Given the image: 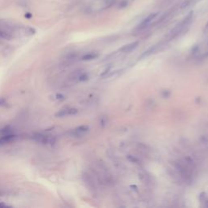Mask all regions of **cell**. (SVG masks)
<instances>
[{"label": "cell", "instance_id": "1", "mask_svg": "<svg viewBox=\"0 0 208 208\" xmlns=\"http://www.w3.org/2000/svg\"><path fill=\"white\" fill-rule=\"evenodd\" d=\"M169 171L174 180L180 183L190 184L196 177V166L189 157L173 162Z\"/></svg>", "mask_w": 208, "mask_h": 208}, {"label": "cell", "instance_id": "2", "mask_svg": "<svg viewBox=\"0 0 208 208\" xmlns=\"http://www.w3.org/2000/svg\"><path fill=\"white\" fill-rule=\"evenodd\" d=\"M25 31L30 33H33V29L30 28H23L20 27L14 23L8 20H0V38L6 40H12L15 37L19 35L20 32Z\"/></svg>", "mask_w": 208, "mask_h": 208}, {"label": "cell", "instance_id": "3", "mask_svg": "<svg viewBox=\"0 0 208 208\" xmlns=\"http://www.w3.org/2000/svg\"><path fill=\"white\" fill-rule=\"evenodd\" d=\"M93 174L100 184L106 185H110L113 184V177L109 172L108 168H106V165L102 161H99L96 164Z\"/></svg>", "mask_w": 208, "mask_h": 208}, {"label": "cell", "instance_id": "4", "mask_svg": "<svg viewBox=\"0 0 208 208\" xmlns=\"http://www.w3.org/2000/svg\"><path fill=\"white\" fill-rule=\"evenodd\" d=\"M193 16H194V12H190V13L186 16L185 18L182 20L181 22H180L178 25H177L176 26L174 27L173 29L171 30V32L169 33V34H168V39L169 40H173L175 38H177V37L180 35L182 32L185 29L186 27H188V25L190 24Z\"/></svg>", "mask_w": 208, "mask_h": 208}, {"label": "cell", "instance_id": "5", "mask_svg": "<svg viewBox=\"0 0 208 208\" xmlns=\"http://www.w3.org/2000/svg\"><path fill=\"white\" fill-rule=\"evenodd\" d=\"M83 180L89 190L95 194L98 191V180L93 174H90L88 173H85L83 174Z\"/></svg>", "mask_w": 208, "mask_h": 208}, {"label": "cell", "instance_id": "6", "mask_svg": "<svg viewBox=\"0 0 208 208\" xmlns=\"http://www.w3.org/2000/svg\"><path fill=\"white\" fill-rule=\"evenodd\" d=\"M158 14H159L158 12H154V13L150 14L148 16H146V19H144V20H142V22L138 25V27L137 28V30H143V29H146V27L149 26V25H150L151 21L158 16Z\"/></svg>", "mask_w": 208, "mask_h": 208}, {"label": "cell", "instance_id": "7", "mask_svg": "<svg viewBox=\"0 0 208 208\" xmlns=\"http://www.w3.org/2000/svg\"><path fill=\"white\" fill-rule=\"evenodd\" d=\"M138 44H139V42H138V41L128 43V44L124 46L123 47H121V48L120 49V51L124 52V53H129V52L133 51V50H135V49L137 48Z\"/></svg>", "mask_w": 208, "mask_h": 208}, {"label": "cell", "instance_id": "8", "mask_svg": "<svg viewBox=\"0 0 208 208\" xmlns=\"http://www.w3.org/2000/svg\"><path fill=\"white\" fill-rule=\"evenodd\" d=\"M77 113V110L75 108H67L64 110H61L59 111L58 113L55 114V116L57 117H63V116H66V115H75Z\"/></svg>", "mask_w": 208, "mask_h": 208}, {"label": "cell", "instance_id": "9", "mask_svg": "<svg viewBox=\"0 0 208 208\" xmlns=\"http://www.w3.org/2000/svg\"><path fill=\"white\" fill-rule=\"evenodd\" d=\"M33 137V139H34L35 141L41 142V143H49V142H50V140H51L48 136L43 135V134H42V133L35 134Z\"/></svg>", "mask_w": 208, "mask_h": 208}, {"label": "cell", "instance_id": "10", "mask_svg": "<svg viewBox=\"0 0 208 208\" xmlns=\"http://www.w3.org/2000/svg\"><path fill=\"white\" fill-rule=\"evenodd\" d=\"M88 130H89L88 126H86V125H82V126H80V127H78V128H76V129H74L73 134L76 135V136H80V135H83V134L86 133V132H88Z\"/></svg>", "mask_w": 208, "mask_h": 208}, {"label": "cell", "instance_id": "11", "mask_svg": "<svg viewBox=\"0 0 208 208\" xmlns=\"http://www.w3.org/2000/svg\"><path fill=\"white\" fill-rule=\"evenodd\" d=\"M98 56V54L89 53V54H86V55H85L84 56L82 57V59H83V60H91V59H93L97 58Z\"/></svg>", "mask_w": 208, "mask_h": 208}, {"label": "cell", "instance_id": "12", "mask_svg": "<svg viewBox=\"0 0 208 208\" xmlns=\"http://www.w3.org/2000/svg\"><path fill=\"white\" fill-rule=\"evenodd\" d=\"M192 2H193V0H185V1H184L181 4V6H180V8L181 9L187 8L189 6H190L191 3H192Z\"/></svg>", "mask_w": 208, "mask_h": 208}, {"label": "cell", "instance_id": "13", "mask_svg": "<svg viewBox=\"0 0 208 208\" xmlns=\"http://www.w3.org/2000/svg\"><path fill=\"white\" fill-rule=\"evenodd\" d=\"M127 6H128V1H127V0H122V1H120V3L118 4V8H126Z\"/></svg>", "mask_w": 208, "mask_h": 208}, {"label": "cell", "instance_id": "14", "mask_svg": "<svg viewBox=\"0 0 208 208\" xmlns=\"http://www.w3.org/2000/svg\"><path fill=\"white\" fill-rule=\"evenodd\" d=\"M116 0H106L105 4H106V8H111V6L115 4Z\"/></svg>", "mask_w": 208, "mask_h": 208}, {"label": "cell", "instance_id": "15", "mask_svg": "<svg viewBox=\"0 0 208 208\" xmlns=\"http://www.w3.org/2000/svg\"><path fill=\"white\" fill-rule=\"evenodd\" d=\"M3 104H6L5 100L3 98H0V105H3Z\"/></svg>", "mask_w": 208, "mask_h": 208}]
</instances>
